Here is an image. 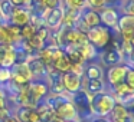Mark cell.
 Masks as SVG:
<instances>
[{
	"instance_id": "ba28073f",
	"label": "cell",
	"mask_w": 134,
	"mask_h": 122,
	"mask_svg": "<svg viewBox=\"0 0 134 122\" xmlns=\"http://www.w3.org/2000/svg\"><path fill=\"white\" fill-rule=\"evenodd\" d=\"M127 69H128V66L125 63L110 66L107 69V72H105V81H107L105 83L110 88L122 83V82H124V78H125V73H127Z\"/></svg>"
},
{
	"instance_id": "484cf974",
	"label": "cell",
	"mask_w": 134,
	"mask_h": 122,
	"mask_svg": "<svg viewBox=\"0 0 134 122\" xmlns=\"http://www.w3.org/2000/svg\"><path fill=\"white\" fill-rule=\"evenodd\" d=\"M9 2L13 4V7H27L29 9L33 0H9Z\"/></svg>"
},
{
	"instance_id": "1f68e13d",
	"label": "cell",
	"mask_w": 134,
	"mask_h": 122,
	"mask_svg": "<svg viewBox=\"0 0 134 122\" xmlns=\"http://www.w3.org/2000/svg\"><path fill=\"white\" fill-rule=\"evenodd\" d=\"M65 122H79L78 119H75V121H65Z\"/></svg>"
},
{
	"instance_id": "f546056e",
	"label": "cell",
	"mask_w": 134,
	"mask_h": 122,
	"mask_svg": "<svg viewBox=\"0 0 134 122\" xmlns=\"http://www.w3.org/2000/svg\"><path fill=\"white\" fill-rule=\"evenodd\" d=\"M46 122H65V121H62L61 118H58V116H52V118H51L49 121H46Z\"/></svg>"
},
{
	"instance_id": "d6a6232c",
	"label": "cell",
	"mask_w": 134,
	"mask_h": 122,
	"mask_svg": "<svg viewBox=\"0 0 134 122\" xmlns=\"http://www.w3.org/2000/svg\"><path fill=\"white\" fill-rule=\"evenodd\" d=\"M127 122H134V119H133V118H130V119H128Z\"/></svg>"
},
{
	"instance_id": "4fadbf2b",
	"label": "cell",
	"mask_w": 134,
	"mask_h": 122,
	"mask_svg": "<svg viewBox=\"0 0 134 122\" xmlns=\"http://www.w3.org/2000/svg\"><path fill=\"white\" fill-rule=\"evenodd\" d=\"M110 93L114 96V99H115L117 103H122V105H124L125 102H128L130 99L134 98V90L130 89L124 82L120 83V85H117V86L110 88Z\"/></svg>"
},
{
	"instance_id": "4dcf8cb0",
	"label": "cell",
	"mask_w": 134,
	"mask_h": 122,
	"mask_svg": "<svg viewBox=\"0 0 134 122\" xmlns=\"http://www.w3.org/2000/svg\"><path fill=\"white\" fill-rule=\"evenodd\" d=\"M3 23H6V20L3 19V16H2V13H0V25H3Z\"/></svg>"
},
{
	"instance_id": "9c48e42d",
	"label": "cell",
	"mask_w": 134,
	"mask_h": 122,
	"mask_svg": "<svg viewBox=\"0 0 134 122\" xmlns=\"http://www.w3.org/2000/svg\"><path fill=\"white\" fill-rule=\"evenodd\" d=\"M98 58H99V63H101L102 66H107V68L115 66V65H120V63L124 62V58H122L121 52H120L118 49H115L111 43L105 50H102L101 53H98Z\"/></svg>"
},
{
	"instance_id": "f1b7e54d",
	"label": "cell",
	"mask_w": 134,
	"mask_h": 122,
	"mask_svg": "<svg viewBox=\"0 0 134 122\" xmlns=\"http://www.w3.org/2000/svg\"><path fill=\"white\" fill-rule=\"evenodd\" d=\"M6 108V98L4 96H0V111Z\"/></svg>"
},
{
	"instance_id": "836d02e7",
	"label": "cell",
	"mask_w": 134,
	"mask_h": 122,
	"mask_svg": "<svg viewBox=\"0 0 134 122\" xmlns=\"http://www.w3.org/2000/svg\"><path fill=\"white\" fill-rule=\"evenodd\" d=\"M0 2H2V0H0Z\"/></svg>"
},
{
	"instance_id": "83f0119b",
	"label": "cell",
	"mask_w": 134,
	"mask_h": 122,
	"mask_svg": "<svg viewBox=\"0 0 134 122\" xmlns=\"http://www.w3.org/2000/svg\"><path fill=\"white\" fill-rule=\"evenodd\" d=\"M90 122H110V121H108V118H99V116H94V118L91 119Z\"/></svg>"
},
{
	"instance_id": "2e32d148",
	"label": "cell",
	"mask_w": 134,
	"mask_h": 122,
	"mask_svg": "<svg viewBox=\"0 0 134 122\" xmlns=\"http://www.w3.org/2000/svg\"><path fill=\"white\" fill-rule=\"evenodd\" d=\"M82 79H104V69L102 65L98 62H91L85 63L84 73L81 75Z\"/></svg>"
},
{
	"instance_id": "8992f818",
	"label": "cell",
	"mask_w": 134,
	"mask_h": 122,
	"mask_svg": "<svg viewBox=\"0 0 134 122\" xmlns=\"http://www.w3.org/2000/svg\"><path fill=\"white\" fill-rule=\"evenodd\" d=\"M115 30L118 32L120 38H121L122 40L134 42V16L120 15Z\"/></svg>"
},
{
	"instance_id": "5b68a950",
	"label": "cell",
	"mask_w": 134,
	"mask_h": 122,
	"mask_svg": "<svg viewBox=\"0 0 134 122\" xmlns=\"http://www.w3.org/2000/svg\"><path fill=\"white\" fill-rule=\"evenodd\" d=\"M64 15H65V9L62 6V3L59 6L53 7V9H46L43 10V25L51 30H56L64 22Z\"/></svg>"
},
{
	"instance_id": "7402d4cb",
	"label": "cell",
	"mask_w": 134,
	"mask_h": 122,
	"mask_svg": "<svg viewBox=\"0 0 134 122\" xmlns=\"http://www.w3.org/2000/svg\"><path fill=\"white\" fill-rule=\"evenodd\" d=\"M13 9H15V7H13V4L10 3L9 0H2V2H0V13H2V16H3V19L6 22L9 20Z\"/></svg>"
},
{
	"instance_id": "8fae6325",
	"label": "cell",
	"mask_w": 134,
	"mask_h": 122,
	"mask_svg": "<svg viewBox=\"0 0 134 122\" xmlns=\"http://www.w3.org/2000/svg\"><path fill=\"white\" fill-rule=\"evenodd\" d=\"M99 15V20H101V25L108 29L114 30L117 27V23H118V17L121 13L118 12L117 7H104L98 12Z\"/></svg>"
},
{
	"instance_id": "7a4b0ae2",
	"label": "cell",
	"mask_w": 134,
	"mask_h": 122,
	"mask_svg": "<svg viewBox=\"0 0 134 122\" xmlns=\"http://www.w3.org/2000/svg\"><path fill=\"white\" fill-rule=\"evenodd\" d=\"M113 33L114 30L108 29V27L102 26V25H98L95 27L88 29L85 32V36H87L88 43L95 47V50L98 53H101L102 50H105L110 46L111 40H113Z\"/></svg>"
},
{
	"instance_id": "9a60e30c",
	"label": "cell",
	"mask_w": 134,
	"mask_h": 122,
	"mask_svg": "<svg viewBox=\"0 0 134 122\" xmlns=\"http://www.w3.org/2000/svg\"><path fill=\"white\" fill-rule=\"evenodd\" d=\"M82 89L90 96L97 95V93L105 92L107 83L104 79H82Z\"/></svg>"
},
{
	"instance_id": "d4e9b609",
	"label": "cell",
	"mask_w": 134,
	"mask_h": 122,
	"mask_svg": "<svg viewBox=\"0 0 134 122\" xmlns=\"http://www.w3.org/2000/svg\"><path fill=\"white\" fill-rule=\"evenodd\" d=\"M124 83L130 89L134 90V69L133 68H128L127 69V73H125V78H124Z\"/></svg>"
},
{
	"instance_id": "3957f363",
	"label": "cell",
	"mask_w": 134,
	"mask_h": 122,
	"mask_svg": "<svg viewBox=\"0 0 134 122\" xmlns=\"http://www.w3.org/2000/svg\"><path fill=\"white\" fill-rule=\"evenodd\" d=\"M115 103L117 102L114 99V96L110 92H107V90L91 96V111H92L94 116L107 118Z\"/></svg>"
},
{
	"instance_id": "e0dca14e",
	"label": "cell",
	"mask_w": 134,
	"mask_h": 122,
	"mask_svg": "<svg viewBox=\"0 0 134 122\" xmlns=\"http://www.w3.org/2000/svg\"><path fill=\"white\" fill-rule=\"evenodd\" d=\"M110 122H127L131 118L128 109L122 103H115L113 108V111L110 112V115L107 116Z\"/></svg>"
},
{
	"instance_id": "ffe728a7",
	"label": "cell",
	"mask_w": 134,
	"mask_h": 122,
	"mask_svg": "<svg viewBox=\"0 0 134 122\" xmlns=\"http://www.w3.org/2000/svg\"><path fill=\"white\" fill-rule=\"evenodd\" d=\"M64 9L71 10H82L87 6V0H61Z\"/></svg>"
},
{
	"instance_id": "277c9868",
	"label": "cell",
	"mask_w": 134,
	"mask_h": 122,
	"mask_svg": "<svg viewBox=\"0 0 134 122\" xmlns=\"http://www.w3.org/2000/svg\"><path fill=\"white\" fill-rule=\"evenodd\" d=\"M71 101L76 111V116H78L79 122H90L94 118V113L91 111V96L84 89L74 93Z\"/></svg>"
},
{
	"instance_id": "cb8c5ba5",
	"label": "cell",
	"mask_w": 134,
	"mask_h": 122,
	"mask_svg": "<svg viewBox=\"0 0 134 122\" xmlns=\"http://www.w3.org/2000/svg\"><path fill=\"white\" fill-rule=\"evenodd\" d=\"M87 6L95 12H99L101 9L107 7V3H105V0H87Z\"/></svg>"
},
{
	"instance_id": "ac0fdd59",
	"label": "cell",
	"mask_w": 134,
	"mask_h": 122,
	"mask_svg": "<svg viewBox=\"0 0 134 122\" xmlns=\"http://www.w3.org/2000/svg\"><path fill=\"white\" fill-rule=\"evenodd\" d=\"M79 53H81V58L84 63H91V62H97L98 58V52L95 50V47L91 46L90 43H85L84 46L79 47Z\"/></svg>"
},
{
	"instance_id": "5bb4252c",
	"label": "cell",
	"mask_w": 134,
	"mask_h": 122,
	"mask_svg": "<svg viewBox=\"0 0 134 122\" xmlns=\"http://www.w3.org/2000/svg\"><path fill=\"white\" fill-rule=\"evenodd\" d=\"M79 20L82 22V25H84L87 29H91V27H95V26H98V25H101L98 12L90 9L88 6H85L84 9L81 10V13H79Z\"/></svg>"
},
{
	"instance_id": "30bf717a",
	"label": "cell",
	"mask_w": 134,
	"mask_h": 122,
	"mask_svg": "<svg viewBox=\"0 0 134 122\" xmlns=\"http://www.w3.org/2000/svg\"><path fill=\"white\" fill-rule=\"evenodd\" d=\"M61 82H62V86H64V90L69 95H74L75 92L82 89V78L81 75L72 72H65L62 73V78H61Z\"/></svg>"
},
{
	"instance_id": "6da1fadb",
	"label": "cell",
	"mask_w": 134,
	"mask_h": 122,
	"mask_svg": "<svg viewBox=\"0 0 134 122\" xmlns=\"http://www.w3.org/2000/svg\"><path fill=\"white\" fill-rule=\"evenodd\" d=\"M71 98L72 95L64 92L62 95H48L45 98V102L52 108L55 116L61 118L62 121H75L78 119V116Z\"/></svg>"
},
{
	"instance_id": "7c38bea8",
	"label": "cell",
	"mask_w": 134,
	"mask_h": 122,
	"mask_svg": "<svg viewBox=\"0 0 134 122\" xmlns=\"http://www.w3.org/2000/svg\"><path fill=\"white\" fill-rule=\"evenodd\" d=\"M7 23L13 25L18 27H23L27 23H30V12L27 7H15L10 15Z\"/></svg>"
},
{
	"instance_id": "52a82bcc",
	"label": "cell",
	"mask_w": 134,
	"mask_h": 122,
	"mask_svg": "<svg viewBox=\"0 0 134 122\" xmlns=\"http://www.w3.org/2000/svg\"><path fill=\"white\" fill-rule=\"evenodd\" d=\"M26 66L29 69L30 75H32V81H41V79H45L46 78V72H48V68L43 62L41 60L36 53L33 55H29L26 60Z\"/></svg>"
},
{
	"instance_id": "4316f807",
	"label": "cell",
	"mask_w": 134,
	"mask_h": 122,
	"mask_svg": "<svg viewBox=\"0 0 134 122\" xmlns=\"http://www.w3.org/2000/svg\"><path fill=\"white\" fill-rule=\"evenodd\" d=\"M105 3H107L108 7H120V3H121V0H105Z\"/></svg>"
},
{
	"instance_id": "d6986e66",
	"label": "cell",
	"mask_w": 134,
	"mask_h": 122,
	"mask_svg": "<svg viewBox=\"0 0 134 122\" xmlns=\"http://www.w3.org/2000/svg\"><path fill=\"white\" fill-rule=\"evenodd\" d=\"M71 62L69 59L66 58V55H65L64 52L61 53V55L58 56V58H55L52 60V65H51V68H53V69H56L58 72L61 73H65V72H69L71 70Z\"/></svg>"
},
{
	"instance_id": "44dd1931",
	"label": "cell",
	"mask_w": 134,
	"mask_h": 122,
	"mask_svg": "<svg viewBox=\"0 0 134 122\" xmlns=\"http://www.w3.org/2000/svg\"><path fill=\"white\" fill-rule=\"evenodd\" d=\"M118 12L121 15H131L134 16V0H121L118 7Z\"/></svg>"
},
{
	"instance_id": "603a6c76",
	"label": "cell",
	"mask_w": 134,
	"mask_h": 122,
	"mask_svg": "<svg viewBox=\"0 0 134 122\" xmlns=\"http://www.w3.org/2000/svg\"><path fill=\"white\" fill-rule=\"evenodd\" d=\"M36 35V26L32 23H27L26 26L20 27V39H25V40H27V39H30L32 36Z\"/></svg>"
}]
</instances>
